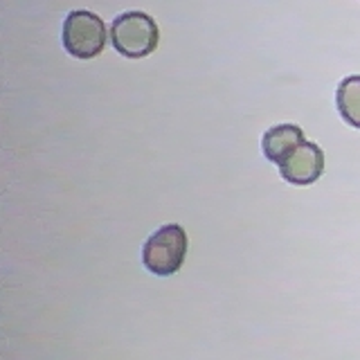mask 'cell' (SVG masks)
<instances>
[{
  "label": "cell",
  "instance_id": "277c9868",
  "mask_svg": "<svg viewBox=\"0 0 360 360\" xmlns=\"http://www.w3.org/2000/svg\"><path fill=\"white\" fill-rule=\"evenodd\" d=\"M324 172V151L315 142H304L284 165H279L281 178L290 185H313Z\"/></svg>",
  "mask_w": 360,
  "mask_h": 360
},
{
  "label": "cell",
  "instance_id": "6da1fadb",
  "mask_svg": "<svg viewBox=\"0 0 360 360\" xmlns=\"http://www.w3.org/2000/svg\"><path fill=\"white\" fill-rule=\"evenodd\" d=\"M187 259V232L183 225L167 223L142 245V264L158 277H169L183 268Z\"/></svg>",
  "mask_w": 360,
  "mask_h": 360
},
{
  "label": "cell",
  "instance_id": "5b68a950",
  "mask_svg": "<svg viewBox=\"0 0 360 360\" xmlns=\"http://www.w3.org/2000/svg\"><path fill=\"white\" fill-rule=\"evenodd\" d=\"M304 142L307 140H304V133L297 124H277V127H270L264 133L262 151L266 155V160L275 162L279 167V165H284Z\"/></svg>",
  "mask_w": 360,
  "mask_h": 360
},
{
  "label": "cell",
  "instance_id": "3957f363",
  "mask_svg": "<svg viewBox=\"0 0 360 360\" xmlns=\"http://www.w3.org/2000/svg\"><path fill=\"white\" fill-rule=\"evenodd\" d=\"M63 48L75 59H95L106 48V22L95 11L75 9L63 20Z\"/></svg>",
  "mask_w": 360,
  "mask_h": 360
},
{
  "label": "cell",
  "instance_id": "8992f818",
  "mask_svg": "<svg viewBox=\"0 0 360 360\" xmlns=\"http://www.w3.org/2000/svg\"><path fill=\"white\" fill-rule=\"evenodd\" d=\"M335 106L349 127L360 129V75L342 79L335 93Z\"/></svg>",
  "mask_w": 360,
  "mask_h": 360
},
{
  "label": "cell",
  "instance_id": "7a4b0ae2",
  "mask_svg": "<svg viewBox=\"0 0 360 360\" xmlns=\"http://www.w3.org/2000/svg\"><path fill=\"white\" fill-rule=\"evenodd\" d=\"M160 41L158 22L144 11H124L110 25V43L127 59H144L153 54Z\"/></svg>",
  "mask_w": 360,
  "mask_h": 360
}]
</instances>
